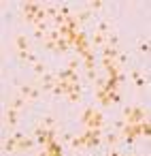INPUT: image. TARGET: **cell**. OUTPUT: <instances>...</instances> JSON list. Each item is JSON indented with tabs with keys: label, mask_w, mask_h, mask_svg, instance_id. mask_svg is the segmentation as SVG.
<instances>
[{
	"label": "cell",
	"mask_w": 151,
	"mask_h": 156,
	"mask_svg": "<svg viewBox=\"0 0 151 156\" xmlns=\"http://www.w3.org/2000/svg\"><path fill=\"white\" fill-rule=\"evenodd\" d=\"M15 41H17V47L19 49H28V41H24V37H17Z\"/></svg>",
	"instance_id": "3957f363"
},
{
	"label": "cell",
	"mask_w": 151,
	"mask_h": 156,
	"mask_svg": "<svg viewBox=\"0 0 151 156\" xmlns=\"http://www.w3.org/2000/svg\"><path fill=\"white\" fill-rule=\"evenodd\" d=\"M126 118L132 120V122H136V120L143 118V111H140V109H128V111H126Z\"/></svg>",
	"instance_id": "6da1fadb"
},
{
	"label": "cell",
	"mask_w": 151,
	"mask_h": 156,
	"mask_svg": "<svg viewBox=\"0 0 151 156\" xmlns=\"http://www.w3.org/2000/svg\"><path fill=\"white\" fill-rule=\"evenodd\" d=\"M22 94H24V96H26V94H28V98H34V96H36V92H34V90H32V88H28V86H26V88H24V90H22Z\"/></svg>",
	"instance_id": "277c9868"
},
{
	"label": "cell",
	"mask_w": 151,
	"mask_h": 156,
	"mask_svg": "<svg viewBox=\"0 0 151 156\" xmlns=\"http://www.w3.org/2000/svg\"><path fill=\"white\" fill-rule=\"evenodd\" d=\"M15 122H17V111H15V109H9V111H7V124L13 126Z\"/></svg>",
	"instance_id": "7a4b0ae2"
}]
</instances>
